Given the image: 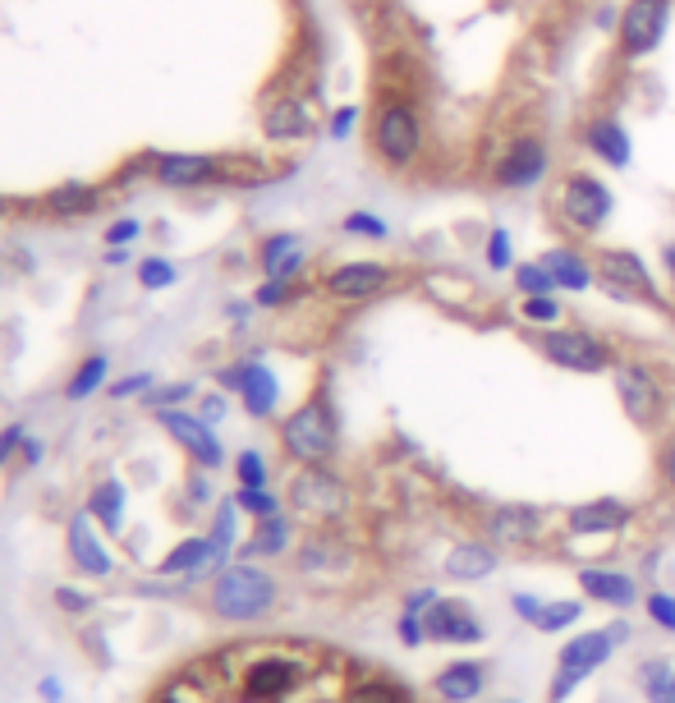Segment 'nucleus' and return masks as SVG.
<instances>
[{"label": "nucleus", "mask_w": 675, "mask_h": 703, "mask_svg": "<svg viewBox=\"0 0 675 703\" xmlns=\"http://www.w3.org/2000/svg\"><path fill=\"white\" fill-rule=\"evenodd\" d=\"M625 626H611V630H589L570 639V644L561 649V662H557V676H551V690H547V703H565L574 694L579 681H589L593 671L616 653V644H625Z\"/></svg>", "instance_id": "obj_1"}, {"label": "nucleus", "mask_w": 675, "mask_h": 703, "mask_svg": "<svg viewBox=\"0 0 675 703\" xmlns=\"http://www.w3.org/2000/svg\"><path fill=\"white\" fill-rule=\"evenodd\" d=\"M271 602H276V579L253 566L226 570L217 579V589H211V611L221 621H258Z\"/></svg>", "instance_id": "obj_2"}, {"label": "nucleus", "mask_w": 675, "mask_h": 703, "mask_svg": "<svg viewBox=\"0 0 675 703\" xmlns=\"http://www.w3.org/2000/svg\"><path fill=\"white\" fill-rule=\"evenodd\" d=\"M373 152L391 166V170H405L418 162L423 152V120L409 102H386L373 120Z\"/></svg>", "instance_id": "obj_3"}, {"label": "nucleus", "mask_w": 675, "mask_h": 703, "mask_svg": "<svg viewBox=\"0 0 675 703\" xmlns=\"http://www.w3.org/2000/svg\"><path fill=\"white\" fill-rule=\"evenodd\" d=\"M309 658H299V653H285V649H276V653H258L249 666H243V699L249 703H276V699H285L303 685V676H309Z\"/></svg>", "instance_id": "obj_4"}, {"label": "nucleus", "mask_w": 675, "mask_h": 703, "mask_svg": "<svg viewBox=\"0 0 675 703\" xmlns=\"http://www.w3.org/2000/svg\"><path fill=\"white\" fill-rule=\"evenodd\" d=\"M281 442H285V451L294 455V461H303V465H326L331 451H335V418H331L326 401L299 405V410L285 418V427H281Z\"/></svg>", "instance_id": "obj_5"}, {"label": "nucleus", "mask_w": 675, "mask_h": 703, "mask_svg": "<svg viewBox=\"0 0 675 703\" xmlns=\"http://www.w3.org/2000/svg\"><path fill=\"white\" fill-rule=\"evenodd\" d=\"M538 350L557 363V369L570 373H602L611 369V350L606 341H598L593 331H579V327H551L538 335Z\"/></svg>", "instance_id": "obj_6"}, {"label": "nucleus", "mask_w": 675, "mask_h": 703, "mask_svg": "<svg viewBox=\"0 0 675 703\" xmlns=\"http://www.w3.org/2000/svg\"><path fill=\"white\" fill-rule=\"evenodd\" d=\"M290 506L309 519H341L350 510V487L322 465H309L290 483Z\"/></svg>", "instance_id": "obj_7"}, {"label": "nucleus", "mask_w": 675, "mask_h": 703, "mask_svg": "<svg viewBox=\"0 0 675 703\" xmlns=\"http://www.w3.org/2000/svg\"><path fill=\"white\" fill-rule=\"evenodd\" d=\"M611 207H616V198L598 175H570L561 185V221L574 230H598L611 217Z\"/></svg>", "instance_id": "obj_8"}, {"label": "nucleus", "mask_w": 675, "mask_h": 703, "mask_svg": "<svg viewBox=\"0 0 675 703\" xmlns=\"http://www.w3.org/2000/svg\"><path fill=\"white\" fill-rule=\"evenodd\" d=\"M666 19H671V0H630L621 10V51L630 60L653 55L662 46Z\"/></svg>", "instance_id": "obj_9"}, {"label": "nucleus", "mask_w": 675, "mask_h": 703, "mask_svg": "<svg viewBox=\"0 0 675 703\" xmlns=\"http://www.w3.org/2000/svg\"><path fill=\"white\" fill-rule=\"evenodd\" d=\"M616 395H621V405L634 423H657L662 405H666V395H662V382L643 369V363H616Z\"/></svg>", "instance_id": "obj_10"}, {"label": "nucleus", "mask_w": 675, "mask_h": 703, "mask_svg": "<svg viewBox=\"0 0 675 703\" xmlns=\"http://www.w3.org/2000/svg\"><path fill=\"white\" fill-rule=\"evenodd\" d=\"M598 277H602L611 290H616V294H638V299H648V303L662 299L653 271L643 267V258L630 254V249H602V254H598Z\"/></svg>", "instance_id": "obj_11"}, {"label": "nucleus", "mask_w": 675, "mask_h": 703, "mask_svg": "<svg viewBox=\"0 0 675 703\" xmlns=\"http://www.w3.org/2000/svg\"><path fill=\"white\" fill-rule=\"evenodd\" d=\"M547 166H551V157H547L542 138H515L506 147V157L497 162V185L501 189H533L547 179Z\"/></svg>", "instance_id": "obj_12"}, {"label": "nucleus", "mask_w": 675, "mask_h": 703, "mask_svg": "<svg viewBox=\"0 0 675 703\" xmlns=\"http://www.w3.org/2000/svg\"><path fill=\"white\" fill-rule=\"evenodd\" d=\"M152 175L170 189H202L211 179H221V162L207 157V152H162L152 162Z\"/></svg>", "instance_id": "obj_13"}, {"label": "nucleus", "mask_w": 675, "mask_h": 703, "mask_svg": "<svg viewBox=\"0 0 675 703\" xmlns=\"http://www.w3.org/2000/svg\"><path fill=\"white\" fill-rule=\"evenodd\" d=\"M157 418H162L166 433H170L184 451H189L202 469H217V465H221V442H217V433H211V423H207V418L179 414V410H157Z\"/></svg>", "instance_id": "obj_14"}, {"label": "nucleus", "mask_w": 675, "mask_h": 703, "mask_svg": "<svg viewBox=\"0 0 675 703\" xmlns=\"http://www.w3.org/2000/svg\"><path fill=\"white\" fill-rule=\"evenodd\" d=\"M391 286V267L382 262H341L326 277V294L345 299V303H359V299H373Z\"/></svg>", "instance_id": "obj_15"}, {"label": "nucleus", "mask_w": 675, "mask_h": 703, "mask_svg": "<svg viewBox=\"0 0 675 703\" xmlns=\"http://www.w3.org/2000/svg\"><path fill=\"white\" fill-rule=\"evenodd\" d=\"M423 626H427V639H437V644H478L482 639V626L474 621V611L465 602H433L423 611Z\"/></svg>", "instance_id": "obj_16"}, {"label": "nucleus", "mask_w": 675, "mask_h": 703, "mask_svg": "<svg viewBox=\"0 0 675 703\" xmlns=\"http://www.w3.org/2000/svg\"><path fill=\"white\" fill-rule=\"evenodd\" d=\"M487 538L497 547H529L542 538V515L533 506H497L487 515Z\"/></svg>", "instance_id": "obj_17"}, {"label": "nucleus", "mask_w": 675, "mask_h": 703, "mask_svg": "<svg viewBox=\"0 0 675 703\" xmlns=\"http://www.w3.org/2000/svg\"><path fill=\"white\" fill-rule=\"evenodd\" d=\"M630 525V506L616 497H602V502H584L565 515V529L574 538H593V534H616Z\"/></svg>", "instance_id": "obj_18"}, {"label": "nucleus", "mask_w": 675, "mask_h": 703, "mask_svg": "<svg viewBox=\"0 0 675 703\" xmlns=\"http://www.w3.org/2000/svg\"><path fill=\"white\" fill-rule=\"evenodd\" d=\"M262 134L271 143H299L313 134V111L303 106L299 97H276L267 111H262Z\"/></svg>", "instance_id": "obj_19"}, {"label": "nucleus", "mask_w": 675, "mask_h": 703, "mask_svg": "<svg viewBox=\"0 0 675 703\" xmlns=\"http://www.w3.org/2000/svg\"><path fill=\"white\" fill-rule=\"evenodd\" d=\"M584 143H589V152L598 162H606V166H630V152H634V143H630V134H625V125L616 115H593L589 120V130H584Z\"/></svg>", "instance_id": "obj_20"}, {"label": "nucleus", "mask_w": 675, "mask_h": 703, "mask_svg": "<svg viewBox=\"0 0 675 703\" xmlns=\"http://www.w3.org/2000/svg\"><path fill=\"white\" fill-rule=\"evenodd\" d=\"M258 262H262V271L271 281H294L299 277V267H303V244H299V235H271V239H262V249H258Z\"/></svg>", "instance_id": "obj_21"}, {"label": "nucleus", "mask_w": 675, "mask_h": 703, "mask_svg": "<svg viewBox=\"0 0 675 703\" xmlns=\"http://www.w3.org/2000/svg\"><path fill=\"white\" fill-rule=\"evenodd\" d=\"M538 262L551 271L557 290H574V294H579V290H589V286H593V262L579 254V249H565V244H561V249H547Z\"/></svg>", "instance_id": "obj_22"}, {"label": "nucleus", "mask_w": 675, "mask_h": 703, "mask_svg": "<svg viewBox=\"0 0 675 703\" xmlns=\"http://www.w3.org/2000/svg\"><path fill=\"white\" fill-rule=\"evenodd\" d=\"M579 585H584L589 598H598L606 607H634V598H638V585H634L630 575H621V570L589 566V570H579Z\"/></svg>", "instance_id": "obj_23"}, {"label": "nucleus", "mask_w": 675, "mask_h": 703, "mask_svg": "<svg viewBox=\"0 0 675 703\" xmlns=\"http://www.w3.org/2000/svg\"><path fill=\"white\" fill-rule=\"evenodd\" d=\"M239 395H243V410L253 418H267L281 401V386H276L267 363H243V382H239Z\"/></svg>", "instance_id": "obj_24"}, {"label": "nucleus", "mask_w": 675, "mask_h": 703, "mask_svg": "<svg viewBox=\"0 0 675 703\" xmlns=\"http://www.w3.org/2000/svg\"><path fill=\"white\" fill-rule=\"evenodd\" d=\"M482 685H487V671L478 662H450L437 676V694L446 703H469V699L482 694Z\"/></svg>", "instance_id": "obj_25"}, {"label": "nucleus", "mask_w": 675, "mask_h": 703, "mask_svg": "<svg viewBox=\"0 0 675 703\" xmlns=\"http://www.w3.org/2000/svg\"><path fill=\"white\" fill-rule=\"evenodd\" d=\"M497 570V552L487 542H459V547H450V557H446V575L450 579H487Z\"/></svg>", "instance_id": "obj_26"}, {"label": "nucleus", "mask_w": 675, "mask_h": 703, "mask_svg": "<svg viewBox=\"0 0 675 703\" xmlns=\"http://www.w3.org/2000/svg\"><path fill=\"white\" fill-rule=\"evenodd\" d=\"M70 557L83 575H111V557H106V547L92 538L87 515H74V525H70Z\"/></svg>", "instance_id": "obj_27"}, {"label": "nucleus", "mask_w": 675, "mask_h": 703, "mask_svg": "<svg viewBox=\"0 0 675 703\" xmlns=\"http://www.w3.org/2000/svg\"><path fill=\"white\" fill-rule=\"evenodd\" d=\"M87 510L102 519V529H106V534H120V525H125V487H120L115 478H106L97 493H92Z\"/></svg>", "instance_id": "obj_28"}, {"label": "nucleus", "mask_w": 675, "mask_h": 703, "mask_svg": "<svg viewBox=\"0 0 675 703\" xmlns=\"http://www.w3.org/2000/svg\"><path fill=\"white\" fill-rule=\"evenodd\" d=\"M350 557H345V547L335 542V538H313V542H303V552H299V570L303 575H318V570H341Z\"/></svg>", "instance_id": "obj_29"}, {"label": "nucleus", "mask_w": 675, "mask_h": 703, "mask_svg": "<svg viewBox=\"0 0 675 703\" xmlns=\"http://www.w3.org/2000/svg\"><path fill=\"white\" fill-rule=\"evenodd\" d=\"M207 561H217V547H211V538H189L179 542L175 552L162 561V575H184V570H202Z\"/></svg>", "instance_id": "obj_30"}, {"label": "nucleus", "mask_w": 675, "mask_h": 703, "mask_svg": "<svg viewBox=\"0 0 675 703\" xmlns=\"http://www.w3.org/2000/svg\"><path fill=\"white\" fill-rule=\"evenodd\" d=\"M106 373H111V359H106V354L83 359V363H79V373H74V378H70V386H65V395H70V401H87L92 391H102Z\"/></svg>", "instance_id": "obj_31"}, {"label": "nucleus", "mask_w": 675, "mask_h": 703, "mask_svg": "<svg viewBox=\"0 0 675 703\" xmlns=\"http://www.w3.org/2000/svg\"><path fill=\"white\" fill-rule=\"evenodd\" d=\"M285 542H290V525H285L281 515H271V519H258V534L249 542V552L276 557V552H285Z\"/></svg>", "instance_id": "obj_32"}, {"label": "nucleus", "mask_w": 675, "mask_h": 703, "mask_svg": "<svg viewBox=\"0 0 675 703\" xmlns=\"http://www.w3.org/2000/svg\"><path fill=\"white\" fill-rule=\"evenodd\" d=\"M92 203H97V189L92 185H65V189H55L46 198V207L60 211V217H79V211H87Z\"/></svg>", "instance_id": "obj_33"}, {"label": "nucleus", "mask_w": 675, "mask_h": 703, "mask_svg": "<svg viewBox=\"0 0 675 703\" xmlns=\"http://www.w3.org/2000/svg\"><path fill=\"white\" fill-rule=\"evenodd\" d=\"M638 676H643V690H648L653 703H675V676L666 662H643Z\"/></svg>", "instance_id": "obj_34"}, {"label": "nucleus", "mask_w": 675, "mask_h": 703, "mask_svg": "<svg viewBox=\"0 0 675 703\" xmlns=\"http://www.w3.org/2000/svg\"><path fill=\"white\" fill-rule=\"evenodd\" d=\"M345 703H405V690L391 681H359L345 690Z\"/></svg>", "instance_id": "obj_35"}, {"label": "nucleus", "mask_w": 675, "mask_h": 703, "mask_svg": "<svg viewBox=\"0 0 675 703\" xmlns=\"http://www.w3.org/2000/svg\"><path fill=\"white\" fill-rule=\"evenodd\" d=\"M579 617H584V607H579L574 598H565V602H547L542 607V617L533 621L542 634H557V630H565V626H574Z\"/></svg>", "instance_id": "obj_36"}, {"label": "nucleus", "mask_w": 675, "mask_h": 703, "mask_svg": "<svg viewBox=\"0 0 675 703\" xmlns=\"http://www.w3.org/2000/svg\"><path fill=\"white\" fill-rule=\"evenodd\" d=\"M515 286H519V294H525V299L557 290V281H551V271H547L542 262H519V267H515Z\"/></svg>", "instance_id": "obj_37"}, {"label": "nucleus", "mask_w": 675, "mask_h": 703, "mask_svg": "<svg viewBox=\"0 0 675 703\" xmlns=\"http://www.w3.org/2000/svg\"><path fill=\"white\" fill-rule=\"evenodd\" d=\"M179 281V271L166 262V258H143L138 262V286L143 290H166V286H175Z\"/></svg>", "instance_id": "obj_38"}, {"label": "nucleus", "mask_w": 675, "mask_h": 703, "mask_svg": "<svg viewBox=\"0 0 675 703\" xmlns=\"http://www.w3.org/2000/svg\"><path fill=\"white\" fill-rule=\"evenodd\" d=\"M235 510H239V502H221L217 506V525H211V547H217V561L230 552V542H235Z\"/></svg>", "instance_id": "obj_39"}, {"label": "nucleus", "mask_w": 675, "mask_h": 703, "mask_svg": "<svg viewBox=\"0 0 675 703\" xmlns=\"http://www.w3.org/2000/svg\"><path fill=\"white\" fill-rule=\"evenodd\" d=\"M487 267H492V271H510L515 267V249H510V230L506 226L487 230Z\"/></svg>", "instance_id": "obj_40"}, {"label": "nucleus", "mask_w": 675, "mask_h": 703, "mask_svg": "<svg viewBox=\"0 0 675 703\" xmlns=\"http://www.w3.org/2000/svg\"><path fill=\"white\" fill-rule=\"evenodd\" d=\"M235 474H239V487H267V461L258 451H239Z\"/></svg>", "instance_id": "obj_41"}, {"label": "nucleus", "mask_w": 675, "mask_h": 703, "mask_svg": "<svg viewBox=\"0 0 675 703\" xmlns=\"http://www.w3.org/2000/svg\"><path fill=\"white\" fill-rule=\"evenodd\" d=\"M341 226H345V235H359V239H386V221L373 217V211H350Z\"/></svg>", "instance_id": "obj_42"}, {"label": "nucleus", "mask_w": 675, "mask_h": 703, "mask_svg": "<svg viewBox=\"0 0 675 703\" xmlns=\"http://www.w3.org/2000/svg\"><path fill=\"white\" fill-rule=\"evenodd\" d=\"M239 510H249V515H258V519H271L276 515V497L267 493V487H239Z\"/></svg>", "instance_id": "obj_43"}, {"label": "nucleus", "mask_w": 675, "mask_h": 703, "mask_svg": "<svg viewBox=\"0 0 675 703\" xmlns=\"http://www.w3.org/2000/svg\"><path fill=\"white\" fill-rule=\"evenodd\" d=\"M143 235V221L138 217H120V221H111V230L102 235L106 244H111V249H125V244H134Z\"/></svg>", "instance_id": "obj_44"}, {"label": "nucleus", "mask_w": 675, "mask_h": 703, "mask_svg": "<svg viewBox=\"0 0 675 703\" xmlns=\"http://www.w3.org/2000/svg\"><path fill=\"white\" fill-rule=\"evenodd\" d=\"M525 318L529 322H561V303L551 294H533V299H525Z\"/></svg>", "instance_id": "obj_45"}, {"label": "nucleus", "mask_w": 675, "mask_h": 703, "mask_svg": "<svg viewBox=\"0 0 675 703\" xmlns=\"http://www.w3.org/2000/svg\"><path fill=\"white\" fill-rule=\"evenodd\" d=\"M189 395H194L189 382H175V386L152 391V395H147V405H152V410H170V405H179V401H189Z\"/></svg>", "instance_id": "obj_46"}, {"label": "nucleus", "mask_w": 675, "mask_h": 703, "mask_svg": "<svg viewBox=\"0 0 675 703\" xmlns=\"http://www.w3.org/2000/svg\"><path fill=\"white\" fill-rule=\"evenodd\" d=\"M648 617H653L662 630L675 634V598H671V593H653V598H648Z\"/></svg>", "instance_id": "obj_47"}, {"label": "nucleus", "mask_w": 675, "mask_h": 703, "mask_svg": "<svg viewBox=\"0 0 675 703\" xmlns=\"http://www.w3.org/2000/svg\"><path fill=\"white\" fill-rule=\"evenodd\" d=\"M423 639H427V626H423V617H418V611H405V617H401V644L418 649Z\"/></svg>", "instance_id": "obj_48"}, {"label": "nucleus", "mask_w": 675, "mask_h": 703, "mask_svg": "<svg viewBox=\"0 0 675 703\" xmlns=\"http://www.w3.org/2000/svg\"><path fill=\"white\" fill-rule=\"evenodd\" d=\"M143 391H152V373H134V378H125V382L111 386L115 401H129V395H143Z\"/></svg>", "instance_id": "obj_49"}, {"label": "nucleus", "mask_w": 675, "mask_h": 703, "mask_svg": "<svg viewBox=\"0 0 675 703\" xmlns=\"http://www.w3.org/2000/svg\"><path fill=\"white\" fill-rule=\"evenodd\" d=\"M285 299H290V281H271V277H267V286L258 290V303H262V309H281Z\"/></svg>", "instance_id": "obj_50"}, {"label": "nucleus", "mask_w": 675, "mask_h": 703, "mask_svg": "<svg viewBox=\"0 0 675 703\" xmlns=\"http://www.w3.org/2000/svg\"><path fill=\"white\" fill-rule=\"evenodd\" d=\"M23 437H28V433H23V423H10L6 433H0V469H6V461H10L14 451H23Z\"/></svg>", "instance_id": "obj_51"}, {"label": "nucleus", "mask_w": 675, "mask_h": 703, "mask_svg": "<svg viewBox=\"0 0 675 703\" xmlns=\"http://www.w3.org/2000/svg\"><path fill=\"white\" fill-rule=\"evenodd\" d=\"M354 120H359V106H341V111H335L331 115V138H350Z\"/></svg>", "instance_id": "obj_52"}, {"label": "nucleus", "mask_w": 675, "mask_h": 703, "mask_svg": "<svg viewBox=\"0 0 675 703\" xmlns=\"http://www.w3.org/2000/svg\"><path fill=\"white\" fill-rule=\"evenodd\" d=\"M510 607H515V611H519V617H525V621H538L547 602H538L533 593H515V598H510Z\"/></svg>", "instance_id": "obj_53"}, {"label": "nucleus", "mask_w": 675, "mask_h": 703, "mask_svg": "<svg viewBox=\"0 0 675 703\" xmlns=\"http://www.w3.org/2000/svg\"><path fill=\"white\" fill-rule=\"evenodd\" d=\"M433 602H437V593H433V589H418V593H409L405 611H418V617H423V611H427V607H433Z\"/></svg>", "instance_id": "obj_54"}, {"label": "nucleus", "mask_w": 675, "mask_h": 703, "mask_svg": "<svg viewBox=\"0 0 675 703\" xmlns=\"http://www.w3.org/2000/svg\"><path fill=\"white\" fill-rule=\"evenodd\" d=\"M202 418H207V423L226 418V401H221V395H207V401H202Z\"/></svg>", "instance_id": "obj_55"}, {"label": "nucleus", "mask_w": 675, "mask_h": 703, "mask_svg": "<svg viewBox=\"0 0 675 703\" xmlns=\"http://www.w3.org/2000/svg\"><path fill=\"white\" fill-rule=\"evenodd\" d=\"M662 478L675 487V437L666 442V451H662Z\"/></svg>", "instance_id": "obj_56"}, {"label": "nucleus", "mask_w": 675, "mask_h": 703, "mask_svg": "<svg viewBox=\"0 0 675 703\" xmlns=\"http://www.w3.org/2000/svg\"><path fill=\"white\" fill-rule=\"evenodd\" d=\"M55 602H60V607H70V611H83V607H87V602H83L79 593H70V589H55Z\"/></svg>", "instance_id": "obj_57"}, {"label": "nucleus", "mask_w": 675, "mask_h": 703, "mask_svg": "<svg viewBox=\"0 0 675 703\" xmlns=\"http://www.w3.org/2000/svg\"><path fill=\"white\" fill-rule=\"evenodd\" d=\"M42 699H46V703H60V681H55V676L42 681Z\"/></svg>", "instance_id": "obj_58"}, {"label": "nucleus", "mask_w": 675, "mask_h": 703, "mask_svg": "<svg viewBox=\"0 0 675 703\" xmlns=\"http://www.w3.org/2000/svg\"><path fill=\"white\" fill-rule=\"evenodd\" d=\"M23 461L38 465V461H42V442H23Z\"/></svg>", "instance_id": "obj_59"}, {"label": "nucleus", "mask_w": 675, "mask_h": 703, "mask_svg": "<svg viewBox=\"0 0 675 703\" xmlns=\"http://www.w3.org/2000/svg\"><path fill=\"white\" fill-rule=\"evenodd\" d=\"M662 262H666V271L675 277V244H666V249H662Z\"/></svg>", "instance_id": "obj_60"}]
</instances>
